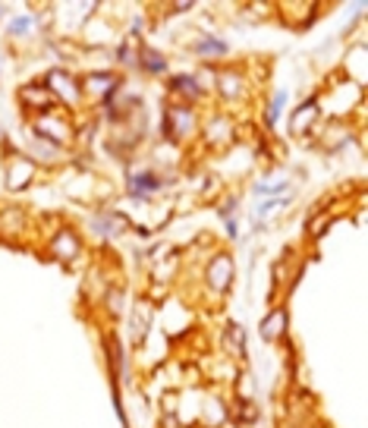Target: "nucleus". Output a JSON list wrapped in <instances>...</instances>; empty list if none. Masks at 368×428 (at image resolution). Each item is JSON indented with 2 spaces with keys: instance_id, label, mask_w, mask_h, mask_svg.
<instances>
[{
  "instance_id": "nucleus-1",
  "label": "nucleus",
  "mask_w": 368,
  "mask_h": 428,
  "mask_svg": "<svg viewBox=\"0 0 368 428\" xmlns=\"http://www.w3.org/2000/svg\"><path fill=\"white\" fill-rule=\"evenodd\" d=\"M280 107H283V91H280V95H277V101H274V107H271V113H267V117H271V123H274V120L280 117Z\"/></svg>"
},
{
  "instance_id": "nucleus-2",
  "label": "nucleus",
  "mask_w": 368,
  "mask_h": 428,
  "mask_svg": "<svg viewBox=\"0 0 368 428\" xmlns=\"http://www.w3.org/2000/svg\"><path fill=\"white\" fill-rule=\"evenodd\" d=\"M25 25H29V19H16V22H13V32H25Z\"/></svg>"
}]
</instances>
